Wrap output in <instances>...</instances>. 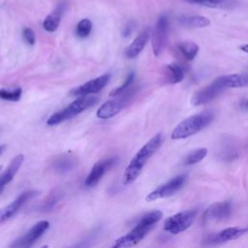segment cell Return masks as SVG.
Masks as SVG:
<instances>
[{"label": "cell", "mask_w": 248, "mask_h": 248, "mask_svg": "<svg viewBox=\"0 0 248 248\" xmlns=\"http://www.w3.org/2000/svg\"><path fill=\"white\" fill-rule=\"evenodd\" d=\"M23 160H24V156L22 154H17L16 157H14V159L11 161L7 169L0 175V194L4 190L5 186L14 179L18 170L20 169L23 163Z\"/></svg>", "instance_id": "obj_16"}, {"label": "cell", "mask_w": 248, "mask_h": 248, "mask_svg": "<svg viewBox=\"0 0 248 248\" xmlns=\"http://www.w3.org/2000/svg\"><path fill=\"white\" fill-rule=\"evenodd\" d=\"M207 154V149L206 148H199L196 149L192 152H190L189 154H187V156L184 159V164L185 165H194L199 163L200 161H202Z\"/></svg>", "instance_id": "obj_25"}, {"label": "cell", "mask_w": 248, "mask_h": 248, "mask_svg": "<svg viewBox=\"0 0 248 248\" xmlns=\"http://www.w3.org/2000/svg\"><path fill=\"white\" fill-rule=\"evenodd\" d=\"M37 194H38V192L33 191V190L23 192L11 203L0 208V224L4 223L7 220H9L10 218H12L27 201H29L31 198H33Z\"/></svg>", "instance_id": "obj_12"}, {"label": "cell", "mask_w": 248, "mask_h": 248, "mask_svg": "<svg viewBox=\"0 0 248 248\" xmlns=\"http://www.w3.org/2000/svg\"><path fill=\"white\" fill-rule=\"evenodd\" d=\"M163 141V137L160 133L152 137L133 157L129 165L126 167L123 174V184L129 185L133 183L140 174L146 162L158 150Z\"/></svg>", "instance_id": "obj_1"}, {"label": "cell", "mask_w": 248, "mask_h": 248, "mask_svg": "<svg viewBox=\"0 0 248 248\" xmlns=\"http://www.w3.org/2000/svg\"><path fill=\"white\" fill-rule=\"evenodd\" d=\"M22 94L21 88H16L15 90H6V89H0V99L11 101V102H17Z\"/></svg>", "instance_id": "obj_27"}, {"label": "cell", "mask_w": 248, "mask_h": 248, "mask_svg": "<svg viewBox=\"0 0 248 248\" xmlns=\"http://www.w3.org/2000/svg\"><path fill=\"white\" fill-rule=\"evenodd\" d=\"M134 78H135V74H134V72H131V73L127 76V78H126L125 81L123 82V84L120 85L119 87L115 88L113 91H111L110 94H109V96H115V95L119 94L120 92L124 91L125 89H127L129 86L132 85V83H133V81H134Z\"/></svg>", "instance_id": "obj_28"}, {"label": "cell", "mask_w": 248, "mask_h": 248, "mask_svg": "<svg viewBox=\"0 0 248 248\" xmlns=\"http://www.w3.org/2000/svg\"><path fill=\"white\" fill-rule=\"evenodd\" d=\"M64 10V4H59L49 15L46 16L43 22V27L45 28V30H46L47 32H54L58 28Z\"/></svg>", "instance_id": "obj_19"}, {"label": "cell", "mask_w": 248, "mask_h": 248, "mask_svg": "<svg viewBox=\"0 0 248 248\" xmlns=\"http://www.w3.org/2000/svg\"><path fill=\"white\" fill-rule=\"evenodd\" d=\"M98 98L95 96H79L77 100L72 102L69 106L64 108L63 109L51 114L46 120V124L49 126H54L60 124L65 120H69L87 108H92L98 103Z\"/></svg>", "instance_id": "obj_4"}, {"label": "cell", "mask_w": 248, "mask_h": 248, "mask_svg": "<svg viewBox=\"0 0 248 248\" xmlns=\"http://www.w3.org/2000/svg\"><path fill=\"white\" fill-rule=\"evenodd\" d=\"M169 19L166 16H161L153 29V32L151 34V44H152V49L153 53L158 56L163 51L167 41H168V35H169Z\"/></svg>", "instance_id": "obj_8"}, {"label": "cell", "mask_w": 248, "mask_h": 248, "mask_svg": "<svg viewBox=\"0 0 248 248\" xmlns=\"http://www.w3.org/2000/svg\"><path fill=\"white\" fill-rule=\"evenodd\" d=\"M241 107H242L243 108H245V109H248V99L242 102V104H241Z\"/></svg>", "instance_id": "obj_32"}, {"label": "cell", "mask_w": 248, "mask_h": 248, "mask_svg": "<svg viewBox=\"0 0 248 248\" xmlns=\"http://www.w3.org/2000/svg\"><path fill=\"white\" fill-rule=\"evenodd\" d=\"M179 22L189 28H202L210 24V20L203 16H182L179 17Z\"/></svg>", "instance_id": "obj_20"}, {"label": "cell", "mask_w": 248, "mask_h": 248, "mask_svg": "<svg viewBox=\"0 0 248 248\" xmlns=\"http://www.w3.org/2000/svg\"><path fill=\"white\" fill-rule=\"evenodd\" d=\"M5 147H6L5 144H1V145H0V154L5 150Z\"/></svg>", "instance_id": "obj_33"}, {"label": "cell", "mask_w": 248, "mask_h": 248, "mask_svg": "<svg viewBox=\"0 0 248 248\" xmlns=\"http://www.w3.org/2000/svg\"><path fill=\"white\" fill-rule=\"evenodd\" d=\"M22 38L24 40V42L30 46H33L36 42V37H35V33L34 31L29 28V27H26L22 30Z\"/></svg>", "instance_id": "obj_29"}, {"label": "cell", "mask_w": 248, "mask_h": 248, "mask_svg": "<svg viewBox=\"0 0 248 248\" xmlns=\"http://www.w3.org/2000/svg\"><path fill=\"white\" fill-rule=\"evenodd\" d=\"M77 165L76 159L71 155H61L53 163V169L59 173H65L73 170Z\"/></svg>", "instance_id": "obj_21"}, {"label": "cell", "mask_w": 248, "mask_h": 248, "mask_svg": "<svg viewBox=\"0 0 248 248\" xmlns=\"http://www.w3.org/2000/svg\"><path fill=\"white\" fill-rule=\"evenodd\" d=\"M232 213V203L230 202H219L207 207L203 213V221H222L227 219Z\"/></svg>", "instance_id": "obj_14"}, {"label": "cell", "mask_w": 248, "mask_h": 248, "mask_svg": "<svg viewBox=\"0 0 248 248\" xmlns=\"http://www.w3.org/2000/svg\"><path fill=\"white\" fill-rule=\"evenodd\" d=\"M186 174H179L172 177L166 183L160 185L155 190L150 192L145 198L146 202H154L159 199H164L172 196L183 186V184L186 181Z\"/></svg>", "instance_id": "obj_7"}, {"label": "cell", "mask_w": 248, "mask_h": 248, "mask_svg": "<svg viewBox=\"0 0 248 248\" xmlns=\"http://www.w3.org/2000/svg\"><path fill=\"white\" fill-rule=\"evenodd\" d=\"M184 78V73L181 67L175 63H171L165 68V78L168 83L175 84L180 82Z\"/></svg>", "instance_id": "obj_22"}, {"label": "cell", "mask_w": 248, "mask_h": 248, "mask_svg": "<svg viewBox=\"0 0 248 248\" xmlns=\"http://www.w3.org/2000/svg\"><path fill=\"white\" fill-rule=\"evenodd\" d=\"M162 217L163 213L159 210H154L144 214L128 233L120 236L115 240L112 247L122 248L137 245L148 234V232L155 227V224L158 223Z\"/></svg>", "instance_id": "obj_2"}, {"label": "cell", "mask_w": 248, "mask_h": 248, "mask_svg": "<svg viewBox=\"0 0 248 248\" xmlns=\"http://www.w3.org/2000/svg\"><path fill=\"white\" fill-rule=\"evenodd\" d=\"M92 30V22L88 18H83L81 19L76 28V34L78 38H86L90 35Z\"/></svg>", "instance_id": "obj_26"}, {"label": "cell", "mask_w": 248, "mask_h": 248, "mask_svg": "<svg viewBox=\"0 0 248 248\" xmlns=\"http://www.w3.org/2000/svg\"><path fill=\"white\" fill-rule=\"evenodd\" d=\"M218 79L222 86L224 87V89L248 86V74L227 75L219 77Z\"/></svg>", "instance_id": "obj_18"}, {"label": "cell", "mask_w": 248, "mask_h": 248, "mask_svg": "<svg viewBox=\"0 0 248 248\" xmlns=\"http://www.w3.org/2000/svg\"><path fill=\"white\" fill-rule=\"evenodd\" d=\"M2 170V166H0V170Z\"/></svg>", "instance_id": "obj_35"}, {"label": "cell", "mask_w": 248, "mask_h": 248, "mask_svg": "<svg viewBox=\"0 0 248 248\" xmlns=\"http://www.w3.org/2000/svg\"><path fill=\"white\" fill-rule=\"evenodd\" d=\"M240 49H241L242 51H244V52H247V53H248V44L240 46Z\"/></svg>", "instance_id": "obj_31"}, {"label": "cell", "mask_w": 248, "mask_h": 248, "mask_svg": "<svg viewBox=\"0 0 248 248\" xmlns=\"http://www.w3.org/2000/svg\"><path fill=\"white\" fill-rule=\"evenodd\" d=\"M48 227H49L48 221H46V220L39 221L25 234L16 238L11 244V247L27 248L32 246L37 241V239H39L44 234V232L48 229Z\"/></svg>", "instance_id": "obj_9"}, {"label": "cell", "mask_w": 248, "mask_h": 248, "mask_svg": "<svg viewBox=\"0 0 248 248\" xmlns=\"http://www.w3.org/2000/svg\"><path fill=\"white\" fill-rule=\"evenodd\" d=\"M248 232V227L240 228V227H232V228H227L225 230H222L221 232L211 233L207 235L203 239V243L207 245H216L221 244L230 240H233L236 238H239L240 236L244 235Z\"/></svg>", "instance_id": "obj_10"}, {"label": "cell", "mask_w": 248, "mask_h": 248, "mask_svg": "<svg viewBox=\"0 0 248 248\" xmlns=\"http://www.w3.org/2000/svg\"><path fill=\"white\" fill-rule=\"evenodd\" d=\"M197 213V209H188L175 213L165 221L164 230L171 234H178L193 224Z\"/></svg>", "instance_id": "obj_6"}, {"label": "cell", "mask_w": 248, "mask_h": 248, "mask_svg": "<svg viewBox=\"0 0 248 248\" xmlns=\"http://www.w3.org/2000/svg\"><path fill=\"white\" fill-rule=\"evenodd\" d=\"M223 90H224V87L220 83L219 79L216 78L210 84L196 91L192 96L191 103L194 106H201V105L207 104L212 100H214Z\"/></svg>", "instance_id": "obj_11"}, {"label": "cell", "mask_w": 248, "mask_h": 248, "mask_svg": "<svg viewBox=\"0 0 248 248\" xmlns=\"http://www.w3.org/2000/svg\"><path fill=\"white\" fill-rule=\"evenodd\" d=\"M150 29L146 28L141 33H140L136 39L131 43V45L125 50V56L129 59L137 57L141 50L144 48L145 45L147 44L149 37H150Z\"/></svg>", "instance_id": "obj_17"}, {"label": "cell", "mask_w": 248, "mask_h": 248, "mask_svg": "<svg viewBox=\"0 0 248 248\" xmlns=\"http://www.w3.org/2000/svg\"><path fill=\"white\" fill-rule=\"evenodd\" d=\"M117 162L116 157L105 159L102 161L97 162L91 169L90 172L85 178V185L88 187H93L95 186L103 177V175L106 173V171L111 168L115 163Z\"/></svg>", "instance_id": "obj_15"}, {"label": "cell", "mask_w": 248, "mask_h": 248, "mask_svg": "<svg viewBox=\"0 0 248 248\" xmlns=\"http://www.w3.org/2000/svg\"><path fill=\"white\" fill-rule=\"evenodd\" d=\"M177 49L187 61H192L199 52V46L193 42H182L177 45Z\"/></svg>", "instance_id": "obj_23"}, {"label": "cell", "mask_w": 248, "mask_h": 248, "mask_svg": "<svg viewBox=\"0 0 248 248\" xmlns=\"http://www.w3.org/2000/svg\"><path fill=\"white\" fill-rule=\"evenodd\" d=\"M186 2H189V3H195L196 4V2H197V0H185Z\"/></svg>", "instance_id": "obj_34"}, {"label": "cell", "mask_w": 248, "mask_h": 248, "mask_svg": "<svg viewBox=\"0 0 248 248\" xmlns=\"http://www.w3.org/2000/svg\"><path fill=\"white\" fill-rule=\"evenodd\" d=\"M138 91L139 86L131 85L119 94L112 96L113 98L111 100L107 101L97 109V117L100 119H108L115 116L128 105Z\"/></svg>", "instance_id": "obj_5"}, {"label": "cell", "mask_w": 248, "mask_h": 248, "mask_svg": "<svg viewBox=\"0 0 248 248\" xmlns=\"http://www.w3.org/2000/svg\"><path fill=\"white\" fill-rule=\"evenodd\" d=\"M132 30H133V26H132L130 23H128V24L126 25V27L124 28V31H123L124 36H125V37L129 36V35L132 33Z\"/></svg>", "instance_id": "obj_30"}, {"label": "cell", "mask_w": 248, "mask_h": 248, "mask_svg": "<svg viewBox=\"0 0 248 248\" xmlns=\"http://www.w3.org/2000/svg\"><path fill=\"white\" fill-rule=\"evenodd\" d=\"M196 4L215 9H232L237 5V2L234 0H197Z\"/></svg>", "instance_id": "obj_24"}, {"label": "cell", "mask_w": 248, "mask_h": 248, "mask_svg": "<svg viewBox=\"0 0 248 248\" xmlns=\"http://www.w3.org/2000/svg\"><path fill=\"white\" fill-rule=\"evenodd\" d=\"M109 74H103L100 77L91 79L78 87H76L75 89L72 90V95L74 96H85V95H90L94 93H98L101 91L108 82L109 80Z\"/></svg>", "instance_id": "obj_13"}, {"label": "cell", "mask_w": 248, "mask_h": 248, "mask_svg": "<svg viewBox=\"0 0 248 248\" xmlns=\"http://www.w3.org/2000/svg\"><path fill=\"white\" fill-rule=\"evenodd\" d=\"M213 119L214 113L210 110L191 115L182 120L173 129L170 138L172 140H182L189 138L208 126L213 121Z\"/></svg>", "instance_id": "obj_3"}]
</instances>
